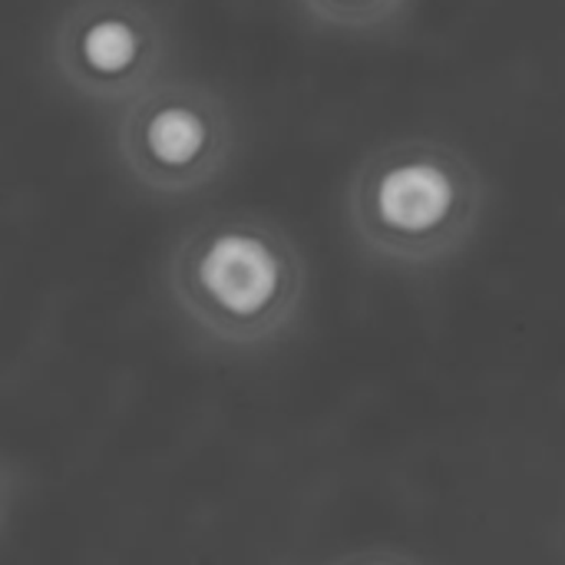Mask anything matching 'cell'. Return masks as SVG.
<instances>
[{
  "label": "cell",
  "mask_w": 565,
  "mask_h": 565,
  "mask_svg": "<svg viewBox=\"0 0 565 565\" xmlns=\"http://www.w3.org/2000/svg\"><path fill=\"white\" fill-rule=\"evenodd\" d=\"M0 516H3V480H0Z\"/></svg>",
  "instance_id": "obj_6"
},
{
  "label": "cell",
  "mask_w": 565,
  "mask_h": 565,
  "mask_svg": "<svg viewBox=\"0 0 565 565\" xmlns=\"http://www.w3.org/2000/svg\"><path fill=\"white\" fill-rule=\"evenodd\" d=\"M301 13L324 26L341 33H387L394 30L414 0H295Z\"/></svg>",
  "instance_id": "obj_5"
},
{
  "label": "cell",
  "mask_w": 565,
  "mask_h": 565,
  "mask_svg": "<svg viewBox=\"0 0 565 565\" xmlns=\"http://www.w3.org/2000/svg\"><path fill=\"white\" fill-rule=\"evenodd\" d=\"M166 285L182 321L222 348L278 341L305 305V258L271 222L215 215L169 255Z\"/></svg>",
  "instance_id": "obj_1"
},
{
  "label": "cell",
  "mask_w": 565,
  "mask_h": 565,
  "mask_svg": "<svg viewBox=\"0 0 565 565\" xmlns=\"http://www.w3.org/2000/svg\"><path fill=\"white\" fill-rule=\"evenodd\" d=\"M344 209L371 258L397 268H434L477 235L483 179L444 139H394L358 162Z\"/></svg>",
  "instance_id": "obj_2"
},
{
  "label": "cell",
  "mask_w": 565,
  "mask_h": 565,
  "mask_svg": "<svg viewBox=\"0 0 565 565\" xmlns=\"http://www.w3.org/2000/svg\"><path fill=\"white\" fill-rule=\"evenodd\" d=\"M116 146L139 185L159 195H189L222 175L235 122L215 89L159 76L122 103Z\"/></svg>",
  "instance_id": "obj_3"
},
{
  "label": "cell",
  "mask_w": 565,
  "mask_h": 565,
  "mask_svg": "<svg viewBox=\"0 0 565 565\" xmlns=\"http://www.w3.org/2000/svg\"><path fill=\"white\" fill-rule=\"evenodd\" d=\"M50 50L60 79L76 96L122 106L159 79L169 30L142 0H73Z\"/></svg>",
  "instance_id": "obj_4"
}]
</instances>
